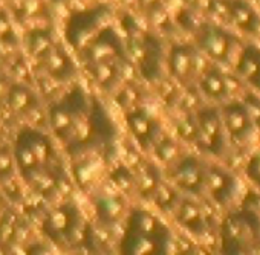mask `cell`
I'll return each instance as SVG.
<instances>
[{
    "instance_id": "5bb4252c",
    "label": "cell",
    "mask_w": 260,
    "mask_h": 255,
    "mask_svg": "<svg viewBox=\"0 0 260 255\" xmlns=\"http://www.w3.org/2000/svg\"><path fill=\"white\" fill-rule=\"evenodd\" d=\"M243 102L251 113V118L254 121L255 129H260V98H257L254 95H246Z\"/></svg>"
},
{
    "instance_id": "30bf717a",
    "label": "cell",
    "mask_w": 260,
    "mask_h": 255,
    "mask_svg": "<svg viewBox=\"0 0 260 255\" xmlns=\"http://www.w3.org/2000/svg\"><path fill=\"white\" fill-rule=\"evenodd\" d=\"M236 75L255 90H260V46L254 43L242 45L234 61Z\"/></svg>"
},
{
    "instance_id": "3957f363",
    "label": "cell",
    "mask_w": 260,
    "mask_h": 255,
    "mask_svg": "<svg viewBox=\"0 0 260 255\" xmlns=\"http://www.w3.org/2000/svg\"><path fill=\"white\" fill-rule=\"evenodd\" d=\"M194 34L198 48L214 63H233L242 48L240 39L222 25L202 23L196 26Z\"/></svg>"
},
{
    "instance_id": "6da1fadb",
    "label": "cell",
    "mask_w": 260,
    "mask_h": 255,
    "mask_svg": "<svg viewBox=\"0 0 260 255\" xmlns=\"http://www.w3.org/2000/svg\"><path fill=\"white\" fill-rule=\"evenodd\" d=\"M260 238V215L246 206H233L217 228L219 255H248Z\"/></svg>"
},
{
    "instance_id": "2e32d148",
    "label": "cell",
    "mask_w": 260,
    "mask_h": 255,
    "mask_svg": "<svg viewBox=\"0 0 260 255\" xmlns=\"http://www.w3.org/2000/svg\"><path fill=\"white\" fill-rule=\"evenodd\" d=\"M28 101H29V95H28V92H25V90L19 89V90H16V92L13 93V107H16V108H22V107H25V105L28 104Z\"/></svg>"
},
{
    "instance_id": "8fae6325",
    "label": "cell",
    "mask_w": 260,
    "mask_h": 255,
    "mask_svg": "<svg viewBox=\"0 0 260 255\" xmlns=\"http://www.w3.org/2000/svg\"><path fill=\"white\" fill-rule=\"evenodd\" d=\"M202 95L213 101H225L230 96V83L222 69L216 64L205 67L198 77Z\"/></svg>"
},
{
    "instance_id": "9a60e30c",
    "label": "cell",
    "mask_w": 260,
    "mask_h": 255,
    "mask_svg": "<svg viewBox=\"0 0 260 255\" xmlns=\"http://www.w3.org/2000/svg\"><path fill=\"white\" fill-rule=\"evenodd\" d=\"M132 125L135 127L137 133H143V138L150 136L153 133V122L147 118V116H137L132 122Z\"/></svg>"
},
{
    "instance_id": "d6986e66",
    "label": "cell",
    "mask_w": 260,
    "mask_h": 255,
    "mask_svg": "<svg viewBox=\"0 0 260 255\" xmlns=\"http://www.w3.org/2000/svg\"><path fill=\"white\" fill-rule=\"evenodd\" d=\"M257 2H258V4H260V0H257Z\"/></svg>"
},
{
    "instance_id": "7c38bea8",
    "label": "cell",
    "mask_w": 260,
    "mask_h": 255,
    "mask_svg": "<svg viewBox=\"0 0 260 255\" xmlns=\"http://www.w3.org/2000/svg\"><path fill=\"white\" fill-rule=\"evenodd\" d=\"M178 222L194 235H204L208 228V220L202 206L193 199H182L178 206Z\"/></svg>"
},
{
    "instance_id": "52a82bcc",
    "label": "cell",
    "mask_w": 260,
    "mask_h": 255,
    "mask_svg": "<svg viewBox=\"0 0 260 255\" xmlns=\"http://www.w3.org/2000/svg\"><path fill=\"white\" fill-rule=\"evenodd\" d=\"M219 112L226 132L228 142L231 141L237 145H242L252 138L257 129L251 118V113L243 101L240 99L226 101L219 108Z\"/></svg>"
},
{
    "instance_id": "8992f818",
    "label": "cell",
    "mask_w": 260,
    "mask_h": 255,
    "mask_svg": "<svg viewBox=\"0 0 260 255\" xmlns=\"http://www.w3.org/2000/svg\"><path fill=\"white\" fill-rule=\"evenodd\" d=\"M208 11L246 35L260 34V14L248 0H208Z\"/></svg>"
},
{
    "instance_id": "5b68a950",
    "label": "cell",
    "mask_w": 260,
    "mask_h": 255,
    "mask_svg": "<svg viewBox=\"0 0 260 255\" xmlns=\"http://www.w3.org/2000/svg\"><path fill=\"white\" fill-rule=\"evenodd\" d=\"M196 145L211 158H222L228 147V138L220 118V112L216 107H201L196 115Z\"/></svg>"
},
{
    "instance_id": "e0dca14e",
    "label": "cell",
    "mask_w": 260,
    "mask_h": 255,
    "mask_svg": "<svg viewBox=\"0 0 260 255\" xmlns=\"http://www.w3.org/2000/svg\"><path fill=\"white\" fill-rule=\"evenodd\" d=\"M248 255H260V238H258L257 243L251 247V250L248 252Z\"/></svg>"
},
{
    "instance_id": "ba28073f",
    "label": "cell",
    "mask_w": 260,
    "mask_h": 255,
    "mask_svg": "<svg viewBox=\"0 0 260 255\" xmlns=\"http://www.w3.org/2000/svg\"><path fill=\"white\" fill-rule=\"evenodd\" d=\"M207 162L196 156H184L176 161L173 167V182L188 197H199L204 194Z\"/></svg>"
},
{
    "instance_id": "4fadbf2b",
    "label": "cell",
    "mask_w": 260,
    "mask_h": 255,
    "mask_svg": "<svg viewBox=\"0 0 260 255\" xmlns=\"http://www.w3.org/2000/svg\"><path fill=\"white\" fill-rule=\"evenodd\" d=\"M243 176L254 187V190L260 191V141L251 150L243 164Z\"/></svg>"
},
{
    "instance_id": "277c9868",
    "label": "cell",
    "mask_w": 260,
    "mask_h": 255,
    "mask_svg": "<svg viewBox=\"0 0 260 255\" xmlns=\"http://www.w3.org/2000/svg\"><path fill=\"white\" fill-rule=\"evenodd\" d=\"M240 180L234 171L219 162H207L204 194L220 209H230L240 197Z\"/></svg>"
},
{
    "instance_id": "7a4b0ae2",
    "label": "cell",
    "mask_w": 260,
    "mask_h": 255,
    "mask_svg": "<svg viewBox=\"0 0 260 255\" xmlns=\"http://www.w3.org/2000/svg\"><path fill=\"white\" fill-rule=\"evenodd\" d=\"M127 246L128 255H170L172 234L164 222L150 212H143L134 220Z\"/></svg>"
},
{
    "instance_id": "ac0fdd59",
    "label": "cell",
    "mask_w": 260,
    "mask_h": 255,
    "mask_svg": "<svg viewBox=\"0 0 260 255\" xmlns=\"http://www.w3.org/2000/svg\"><path fill=\"white\" fill-rule=\"evenodd\" d=\"M141 2H143V4H146V5H149V7H152V5L156 2V0H141Z\"/></svg>"
},
{
    "instance_id": "9c48e42d",
    "label": "cell",
    "mask_w": 260,
    "mask_h": 255,
    "mask_svg": "<svg viewBox=\"0 0 260 255\" xmlns=\"http://www.w3.org/2000/svg\"><path fill=\"white\" fill-rule=\"evenodd\" d=\"M170 72L181 83H190L199 77V54L194 46L178 45L170 52Z\"/></svg>"
}]
</instances>
